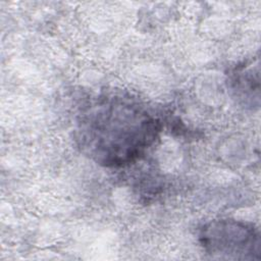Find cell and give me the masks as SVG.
<instances>
[{"mask_svg": "<svg viewBox=\"0 0 261 261\" xmlns=\"http://www.w3.org/2000/svg\"><path fill=\"white\" fill-rule=\"evenodd\" d=\"M199 240L204 251L214 258H260L259 229L250 222L228 218L210 221L201 228Z\"/></svg>", "mask_w": 261, "mask_h": 261, "instance_id": "2", "label": "cell"}, {"mask_svg": "<svg viewBox=\"0 0 261 261\" xmlns=\"http://www.w3.org/2000/svg\"><path fill=\"white\" fill-rule=\"evenodd\" d=\"M160 120L130 97L99 96L86 106L77 121L82 150L106 167L128 165L158 139Z\"/></svg>", "mask_w": 261, "mask_h": 261, "instance_id": "1", "label": "cell"}]
</instances>
